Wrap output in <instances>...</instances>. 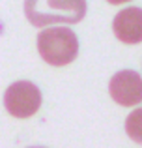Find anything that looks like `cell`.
<instances>
[{"label":"cell","instance_id":"1","mask_svg":"<svg viewBox=\"0 0 142 148\" xmlns=\"http://www.w3.org/2000/svg\"><path fill=\"white\" fill-rule=\"evenodd\" d=\"M86 8V0H24V15L32 26L73 25L84 19Z\"/></svg>","mask_w":142,"mask_h":148},{"label":"cell","instance_id":"2","mask_svg":"<svg viewBox=\"0 0 142 148\" xmlns=\"http://www.w3.org/2000/svg\"><path fill=\"white\" fill-rule=\"evenodd\" d=\"M37 53L51 66H67L79 54L77 34L66 26L41 30L37 36Z\"/></svg>","mask_w":142,"mask_h":148},{"label":"cell","instance_id":"3","mask_svg":"<svg viewBox=\"0 0 142 148\" xmlns=\"http://www.w3.org/2000/svg\"><path fill=\"white\" fill-rule=\"evenodd\" d=\"M4 107L15 118H30L41 107V92L30 81H17L7 86Z\"/></svg>","mask_w":142,"mask_h":148},{"label":"cell","instance_id":"4","mask_svg":"<svg viewBox=\"0 0 142 148\" xmlns=\"http://www.w3.org/2000/svg\"><path fill=\"white\" fill-rule=\"evenodd\" d=\"M109 94L122 107H133L142 101V77L133 69L118 71L109 83Z\"/></svg>","mask_w":142,"mask_h":148},{"label":"cell","instance_id":"5","mask_svg":"<svg viewBox=\"0 0 142 148\" xmlns=\"http://www.w3.org/2000/svg\"><path fill=\"white\" fill-rule=\"evenodd\" d=\"M114 34L127 45L142 43V8H125L112 21Z\"/></svg>","mask_w":142,"mask_h":148},{"label":"cell","instance_id":"6","mask_svg":"<svg viewBox=\"0 0 142 148\" xmlns=\"http://www.w3.org/2000/svg\"><path fill=\"white\" fill-rule=\"evenodd\" d=\"M125 131L135 143L142 145V107L135 109L131 114H127L125 120Z\"/></svg>","mask_w":142,"mask_h":148},{"label":"cell","instance_id":"7","mask_svg":"<svg viewBox=\"0 0 142 148\" xmlns=\"http://www.w3.org/2000/svg\"><path fill=\"white\" fill-rule=\"evenodd\" d=\"M109 4H114V6H118V4H125V2H131V0H107Z\"/></svg>","mask_w":142,"mask_h":148},{"label":"cell","instance_id":"8","mask_svg":"<svg viewBox=\"0 0 142 148\" xmlns=\"http://www.w3.org/2000/svg\"><path fill=\"white\" fill-rule=\"evenodd\" d=\"M30 148H43V146H30Z\"/></svg>","mask_w":142,"mask_h":148}]
</instances>
